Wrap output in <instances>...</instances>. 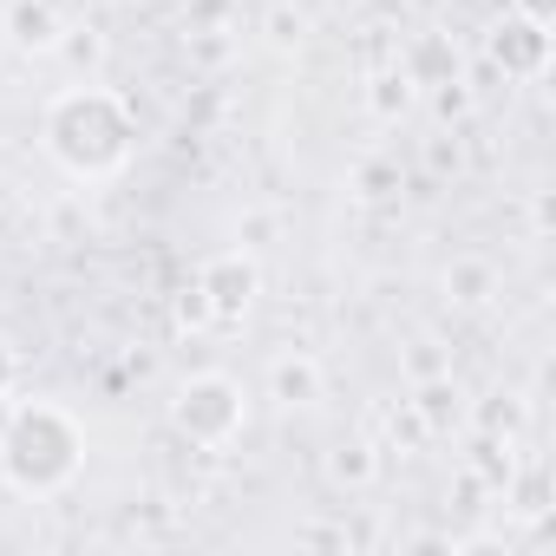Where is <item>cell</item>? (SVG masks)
Listing matches in <instances>:
<instances>
[{
	"label": "cell",
	"instance_id": "83f0119b",
	"mask_svg": "<svg viewBox=\"0 0 556 556\" xmlns=\"http://www.w3.org/2000/svg\"><path fill=\"white\" fill-rule=\"evenodd\" d=\"M8 419H14V393H0V432H8Z\"/></svg>",
	"mask_w": 556,
	"mask_h": 556
},
{
	"label": "cell",
	"instance_id": "5b68a950",
	"mask_svg": "<svg viewBox=\"0 0 556 556\" xmlns=\"http://www.w3.org/2000/svg\"><path fill=\"white\" fill-rule=\"evenodd\" d=\"M484 60H491V73H504V79H543L549 73V27L543 21H523V14H497L491 27H484Z\"/></svg>",
	"mask_w": 556,
	"mask_h": 556
},
{
	"label": "cell",
	"instance_id": "7c38bea8",
	"mask_svg": "<svg viewBox=\"0 0 556 556\" xmlns=\"http://www.w3.org/2000/svg\"><path fill=\"white\" fill-rule=\"evenodd\" d=\"M497 504H504V517H517V523H543L549 504H556V491H549V465H543V458H523V465L510 471V484L497 491Z\"/></svg>",
	"mask_w": 556,
	"mask_h": 556
},
{
	"label": "cell",
	"instance_id": "5bb4252c",
	"mask_svg": "<svg viewBox=\"0 0 556 556\" xmlns=\"http://www.w3.org/2000/svg\"><path fill=\"white\" fill-rule=\"evenodd\" d=\"M523 426H530V400L510 387L471 400V413H465V432H491V439H523Z\"/></svg>",
	"mask_w": 556,
	"mask_h": 556
},
{
	"label": "cell",
	"instance_id": "6da1fadb",
	"mask_svg": "<svg viewBox=\"0 0 556 556\" xmlns=\"http://www.w3.org/2000/svg\"><path fill=\"white\" fill-rule=\"evenodd\" d=\"M138 105L118 86L73 79L40 105V151L73 177V184H105L138 157Z\"/></svg>",
	"mask_w": 556,
	"mask_h": 556
},
{
	"label": "cell",
	"instance_id": "e0dca14e",
	"mask_svg": "<svg viewBox=\"0 0 556 556\" xmlns=\"http://www.w3.org/2000/svg\"><path fill=\"white\" fill-rule=\"evenodd\" d=\"M348 190H354L361 203H387V197H400V190H406V170H400V157L374 151V157H361V164H354Z\"/></svg>",
	"mask_w": 556,
	"mask_h": 556
},
{
	"label": "cell",
	"instance_id": "44dd1931",
	"mask_svg": "<svg viewBox=\"0 0 556 556\" xmlns=\"http://www.w3.org/2000/svg\"><path fill=\"white\" fill-rule=\"evenodd\" d=\"M282 236V210H242L236 216V249H268Z\"/></svg>",
	"mask_w": 556,
	"mask_h": 556
},
{
	"label": "cell",
	"instance_id": "2e32d148",
	"mask_svg": "<svg viewBox=\"0 0 556 556\" xmlns=\"http://www.w3.org/2000/svg\"><path fill=\"white\" fill-rule=\"evenodd\" d=\"M523 439H491V432H471V445H465V471H478L484 484H491V497L510 484V471L523 465V452H517Z\"/></svg>",
	"mask_w": 556,
	"mask_h": 556
},
{
	"label": "cell",
	"instance_id": "7a4b0ae2",
	"mask_svg": "<svg viewBox=\"0 0 556 556\" xmlns=\"http://www.w3.org/2000/svg\"><path fill=\"white\" fill-rule=\"evenodd\" d=\"M86 471V426L60 400H14V419L0 432V484L27 504L73 491Z\"/></svg>",
	"mask_w": 556,
	"mask_h": 556
},
{
	"label": "cell",
	"instance_id": "cb8c5ba5",
	"mask_svg": "<svg viewBox=\"0 0 556 556\" xmlns=\"http://www.w3.org/2000/svg\"><path fill=\"white\" fill-rule=\"evenodd\" d=\"M549 223H556V203H549V190H530V236H549Z\"/></svg>",
	"mask_w": 556,
	"mask_h": 556
},
{
	"label": "cell",
	"instance_id": "3957f363",
	"mask_svg": "<svg viewBox=\"0 0 556 556\" xmlns=\"http://www.w3.org/2000/svg\"><path fill=\"white\" fill-rule=\"evenodd\" d=\"M170 432L184 445H197V452L236 445L249 432V393H242V380L223 374V367H203V374L177 380V393H170Z\"/></svg>",
	"mask_w": 556,
	"mask_h": 556
},
{
	"label": "cell",
	"instance_id": "9a60e30c",
	"mask_svg": "<svg viewBox=\"0 0 556 556\" xmlns=\"http://www.w3.org/2000/svg\"><path fill=\"white\" fill-rule=\"evenodd\" d=\"M255 34H262V47H268V53L295 60V53L308 47L315 21H308V8H295V0H268V8H262V21H255Z\"/></svg>",
	"mask_w": 556,
	"mask_h": 556
},
{
	"label": "cell",
	"instance_id": "4316f807",
	"mask_svg": "<svg viewBox=\"0 0 556 556\" xmlns=\"http://www.w3.org/2000/svg\"><path fill=\"white\" fill-rule=\"evenodd\" d=\"M510 14H523V21H556V0H510Z\"/></svg>",
	"mask_w": 556,
	"mask_h": 556
},
{
	"label": "cell",
	"instance_id": "52a82bcc",
	"mask_svg": "<svg viewBox=\"0 0 556 556\" xmlns=\"http://www.w3.org/2000/svg\"><path fill=\"white\" fill-rule=\"evenodd\" d=\"M60 34H66L60 0H0V40L21 60H53Z\"/></svg>",
	"mask_w": 556,
	"mask_h": 556
},
{
	"label": "cell",
	"instance_id": "484cf974",
	"mask_svg": "<svg viewBox=\"0 0 556 556\" xmlns=\"http://www.w3.org/2000/svg\"><path fill=\"white\" fill-rule=\"evenodd\" d=\"M14 380H21V354H14L8 334H0V393H14Z\"/></svg>",
	"mask_w": 556,
	"mask_h": 556
},
{
	"label": "cell",
	"instance_id": "ac0fdd59",
	"mask_svg": "<svg viewBox=\"0 0 556 556\" xmlns=\"http://www.w3.org/2000/svg\"><path fill=\"white\" fill-rule=\"evenodd\" d=\"M53 60H66V66H73V79H92V73L105 66V34H99V27H73V21H66V34H60Z\"/></svg>",
	"mask_w": 556,
	"mask_h": 556
},
{
	"label": "cell",
	"instance_id": "8992f818",
	"mask_svg": "<svg viewBox=\"0 0 556 556\" xmlns=\"http://www.w3.org/2000/svg\"><path fill=\"white\" fill-rule=\"evenodd\" d=\"M262 400L268 406H282V413H315L328 400V367L315 348H282V354H268L262 367Z\"/></svg>",
	"mask_w": 556,
	"mask_h": 556
},
{
	"label": "cell",
	"instance_id": "d6986e66",
	"mask_svg": "<svg viewBox=\"0 0 556 556\" xmlns=\"http://www.w3.org/2000/svg\"><path fill=\"white\" fill-rule=\"evenodd\" d=\"M170 328H177V334H203V328H216V315H210V302H203V289H197V275L170 295Z\"/></svg>",
	"mask_w": 556,
	"mask_h": 556
},
{
	"label": "cell",
	"instance_id": "277c9868",
	"mask_svg": "<svg viewBox=\"0 0 556 556\" xmlns=\"http://www.w3.org/2000/svg\"><path fill=\"white\" fill-rule=\"evenodd\" d=\"M197 289L216 315V328H242L262 302V262L255 249H216L203 268H197Z\"/></svg>",
	"mask_w": 556,
	"mask_h": 556
},
{
	"label": "cell",
	"instance_id": "30bf717a",
	"mask_svg": "<svg viewBox=\"0 0 556 556\" xmlns=\"http://www.w3.org/2000/svg\"><path fill=\"white\" fill-rule=\"evenodd\" d=\"M439 295H445V308H458V315L491 308V295H497V262H491V255H478V249L452 255V262L439 268Z\"/></svg>",
	"mask_w": 556,
	"mask_h": 556
},
{
	"label": "cell",
	"instance_id": "ba28073f",
	"mask_svg": "<svg viewBox=\"0 0 556 556\" xmlns=\"http://www.w3.org/2000/svg\"><path fill=\"white\" fill-rule=\"evenodd\" d=\"M400 73H406V79L419 86V99H426V92L465 79V47H458L452 34H413V40L400 47Z\"/></svg>",
	"mask_w": 556,
	"mask_h": 556
},
{
	"label": "cell",
	"instance_id": "9c48e42d",
	"mask_svg": "<svg viewBox=\"0 0 556 556\" xmlns=\"http://www.w3.org/2000/svg\"><path fill=\"white\" fill-rule=\"evenodd\" d=\"M406 406L419 413V426H426L432 439H452V432H465L471 393H465V380L445 367V374H432V380H413V400H406Z\"/></svg>",
	"mask_w": 556,
	"mask_h": 556
},
{
	"label": "cell",
	"instance_id": "d4e9b609",
	"mask_svg": "<svg viewBox=\"0 0 556 556\" xmlns=\"http://www.w3.org/2000/svg\"><path fill=\"white\" fill-rule=\"evenodd\" d=\"M295 543H328V549H334V543H348V523H302Z\"/></svg>",
	"mask_w": 556,
	"mask_h": 556
},
{
	"label": "cell",
	"instance_id": "8fae6325",
	"mask_svg": "<svg viewBox=\"0 0 556 556\" xmlns=\"http://www.w3.org/2000/svg\"><path fill=\"white\" fill-rule=\"evenodd\" d=\"M380 445L374 439H361V432H348V439H334L328 445V458H321V478L334 484V491H348V497H361V491H374L380 484Z\"/></svg>",
	"mask_w": 556,
	"mask_h": 556
},
{
	"label": "cell",
	"instance_id": "603a6c76",
	"mask_svg": "<svg viewBox=\"0 0 556 556\" xmlns=\"http://www.w3.org/2000/svg\"><path fill=\"white\" fill-rule=\"evenodd\" d=\"M197 27H229V0H197V8H190V34Z\"/></svg>",
	"mask_w": 556,
	"mask_h": 556
},
{
	"label": "cell",
	"instance_id": "4fadbf2b",
	"mask_svg": "<svg viewBox=\"0 0 556 556\" xmlns=\"http://www.w3.org/2000/svg\"><path fill=\"white\" fill-rule=\"evenodd\" d=\"M361 105H367V118L374 125H400V118H413V105H419V86L400 73V60L393 66H380V73H367V86H361Z\"/></svg>",
	"mask_w": 556,
	"mask_h": 556
},
{
	"label": "cell",
	"instance_id": "7402d4cb",
	"mask_svg": "<svg viewBox=\"0 0 556 556\" xmlns=\"http://www.w3.org/2000/svg\"><path fill=\"white\" fill-rule=\"evenodd\" d=\"M445 367H452V354H445L439 341H413V348L400 354V374H406V380H432V374H445Z\"/></svg>",
	"mask_w": 556,
	"mask_h": 556
},
{
	"label": "cell",
	"instance_id": "ffe728a7",
	"mask_svg": "<svg viewBox=\"0 0 556 556\" xmlns=\"http://www.w3.org/2000/svg\"><path fill=\"white\" fill-rule=\"evenodd\" d=\"M419 164H426V177H439V184H445V177H458V170H465V144H458L452 131H432V138L419 144Z\"/></svg>",
	"mask_w": 556,
	"mask_h": 556
}]
</instances>
